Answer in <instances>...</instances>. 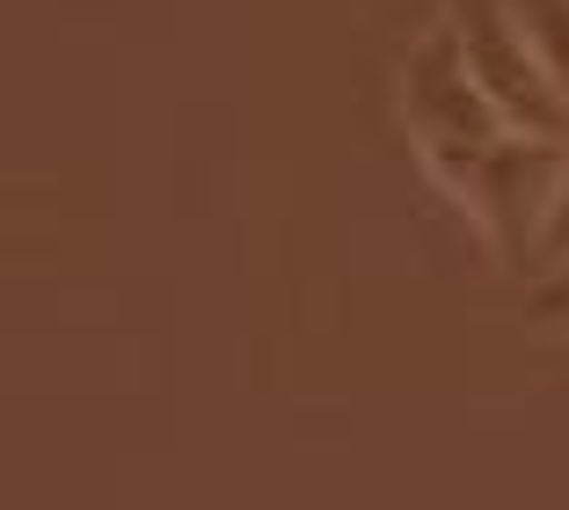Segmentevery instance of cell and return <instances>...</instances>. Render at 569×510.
Segmentation results:
<instances>
[{"instance_id":"6da1fadb","label":"cell","mask_w":569,"mask_h":510,"mask_svg":"<svg viewBox=\"0 0 569 510\" xmlns=\"http://www.w3.org/2000/svg\"><path fill=\"white\" fill-rule=\"evenodd\" d=\"M423 168H431V182L475 219L489 256H497L503 270H526V278H533L555 198H562V176H569V139L511 132V124H503L497 139H482V147H468V153H446V161H423Z\"/></svg>"},{"instance_id":"7a4b0ae2","label":"cell","mask_w":569,"mask_h":510,"mask_svg":"<svg viewBox=\"0 0 569 510\" xmlns=\"http://www.w3.org/2000/svg\"><path fill=\"white\" fill-rule=\"evenodd\" d=\"M395 102H402V124L417 139V161H446V153H468L482 139L503 132L497 102H489L482 73L468 59V37L460 22H431L417 44L402 51V73H395Z\"/></svg>"},{"instance_id":"3957f363","label":"cell","mask_w":569,"mask_h":510,"mask_svg":"<svg viewBox=\"0 0 569 510\" xmlns=\"http://www.w3.org/2000/svg\"><path fill=\"white\" fill-rule=\"evenodd\" d=\"M452 22L468 37V59H475V73H482L503 124L511 132L569 139V96L555 88L548 59H540L533 30L519 16V0H452Z\"/></svg>"},{"instance_id":"277c9868","label":"cell","mask_w":569,"mask_h":510,"mask_svg":"<svg viewBox=\"0 0 569 510\" xmlns=\"http://www.w3.org/2000/svg\"><path fill=\"white\" fill-rule=\"evenodd\" d=\"M519 16H526V30H533L540 59H548L555 88L569 96V0H519Z\"/></svg>"},{"instance_id":"5b68a950","label":"cell","mask_w":569,"mask_h":510,"mask_svg":"<svg viewBox=\"0 0 569 510\" xmlns=\"http://www.w3.org/2000/svg\"><path fill=\"white\" fill-rule=\"evenodd\" d=\"M540 321V329H555V336H569V263H555V270H540V292H533V307H526Z\"/></svg>"},{"instance_id":"8992f818","label":"cell","mask_w":569,"mask_h":510,"mask_svg":"<svg viewBox=\"0 0 569 510\" xmlns=\"http://www.w3.org/2000/svg\"><path fill=\"white\" fill-rule=\"evenodd\" d=\"M569 263V176H562V198H555V219H548V241H540V270ZM533 270V278H540Z\"/></svg>"}]
</instances>
